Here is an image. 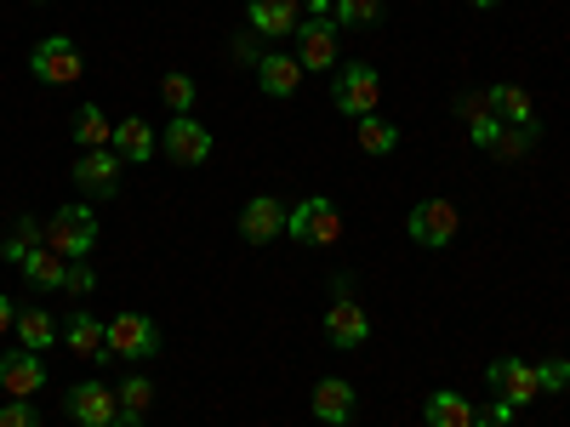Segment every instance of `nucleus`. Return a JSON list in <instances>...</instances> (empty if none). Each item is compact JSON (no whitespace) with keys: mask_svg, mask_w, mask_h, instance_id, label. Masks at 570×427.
I'll return each mask as SVG.
<instances>
[{"mask_svg":"<svg viewBox=\"0 0 570 427\" xmlns=\"http://www.w3.org/2000/svg\"><path fill=\"white\" fill-rule=\"evenodd\" d=\"M160 98L171 103V115H195V80H188L183 69H171V75L160 80Z\"/></svg>","mask_w":570,"mask_h":427,"instance_id":"30","label":"nucleus"},{"mask_svg":"<svg viewBox=\"0 0 570 427\" xmlns=\"http://www.w3.org/2000/svg\"><path fill=\"white\" fill-rule=\"evenodd\" d=\"M473 399H462L456 388H440V394H428L422 399V427H473Z\"/></svg>","mask_w":570,"mask_h":427,"instance_id":"20","label":"nucleus"},{"mask_svg":"<svg viewBox=\"0 0 570 427\" xmlns=\"http://www.w3.org/2000/svg\"><path fill=\"white\" fill-rule=\"evenodd\" d=\"M354 142L365 155H394L400 149V126H389L383 115H365L360 126H354Z\"/></svg>","mask_w":570,"mask_h":427,"instance_id":"26","label":"nucleus"},{"mask_svg":"<svg viewBox=\"0 0 570 427\" xmlns=\"http://www.w3.org/2000/svg\"><path fill=\"white\" fill-rule=\"evenodd\" d=\"M40 246H46V222H40V217H18V222H12V234H7V246H0V257L23 268Z\"/></svg>","mask_w":570,"mask_h":427,"instance_id":"24","label":"nucleus"},{"mask_svg":"<svg viewBox=\"0 0 570 427\" xmlns=\"http://www.w3.org/2000/svg\"><path fill=\"white\" fill-rule=\"evenodd\" d=\"M0 427H40V416H35L29 399H7L0 405Z\"/></svg>","mask_w":570,"mask_h":427,"instance_id":"33","label":"nucleus"},{"mask_svg":"<svg viewBox=\"0 0 570 427\" xmlns=\"http://www.w3.org/2000/svg\"><path fill=\"white\" fill-rule=\"evenodd\" d=\"M468 7H473V12H491V7H502V0H468Z\"/></svg>","mask_w":570,"mask_h":427,"instance_id":"39","label":"nucleus"},{"mask_svg":"<svg viewBox=\"0 0 570 427\" xmlns=\"http://www.w3.org/2000/svg\"><path fill=\"white\" fill-rule=\"evenodd\" d=\"M46 388V359L40 354H0V394L7 399H29Z\"/></svg>","mask_w":570,"mask_h":427,"instance_id":"14","label":"nucleus"},{"mask_svg":"<svg viewBox=\"0 0 570 427\" xmlns=\"http://www.w3.org/2000/svg\"><path fill=\"white\" fill-rule=\"evenodd\" d=\"M285 217H292V211H285L274 195L246 200V206H240V240H246V246H268V240H279V234H285Z\"/></svg>","mask_w":570,"mask_h":427,"instance_id":"12","label":"nucleus"},{"mask_svg":"<svg viewBox=\"0 0 570 427\" xmlns=\"http://www.w3.org/2000/svg\"><path fill=\"white\" fill-rule=\"evenodd\" d=\"M320 325H325V342H331V348H348V354H354V348L371 342V319H365V308H360L354 297H331V308H325Z\"/></svg>","mask_w":570,"mask_h":427,"instance_id":"11","label":"nucleus"},{"mask_svg":"<svg viewBox=\"0 0 570 427\" xmlns=\"http://www.w3.org/2000/svg\"><path fill=\"white\" fill-rule=\"evenodd\" d=\"M63 405H69V416H75L80 427H109V421L120 416V399H115V388H104V383H75Z\"/></svg>","mask_w":570,"mask_h":427,"instance_id":"13","label":"nucleus"},{"mask_svg":"<svg viewBox=\"0 0 570 427\" xmlns=\"http://www.w3.org/2000/svg\"><path fill=\"white\" fill-rule=\"evenodd\" d=\"M354 410H360V394H354V383H343V376H325V383L314 388V416H320V427H348Z\"/></svg>","mask_w":570,"mask_h":427,"instance_id":"16","label":"nucleus"},{"mask_svg":"<svg viewBox=\"0 0 570 427\" xmlns=\"http://www.w3.org/2000/svg\"><path fill=\"white\" fill-rule=\"evenodd\" d=\"M485 115H497V109H491V86H485V91H462V98H456V120H462V126L485 120Z\"/></svg>","mask_w":570,"mask_h":427,"instance_id":"32","label":"nucleus"},{"mask_svg":"<svg viewBox=\"0 0 570 427\" xmlns=\"http://www.w3.org/2000/svg\"><path fill=\"white\" fill-rule=\"evenodd\" d=\"M115 399H120L126 416H149V405H155V383H149V376H126V383L115 388Z\"/></svg>","mask_w":570,"mask_h":427,"instance_id":"29","label":"nucleus"},{"mask_svg":"<svg viewBox=\"0 0 570 427\" xmlns=\"http://www.w3.org/2000/svg\"><path fill=\"white\" fill-rule=\"evenodd\" d=\"M63 342H69L75 359H109V330H104L98 314H86V308H75L63 319Z\"/></svg>","mask_w":570,"mask_h":427,"instance_id":"17","label":"nucleus"},{"mask_svg":"<svg viewBox=\"0 0 570 427\" xmlns=\"http://www.w3.org/2000/svg\"><path fill=\"white\" fill-rule=\"evenodd\" d=\"M29 69H35L40 86H75L86 63H80V46L69 34H46L35 52H29Z\"/></svg>","mask_w":570,"mask_h":427,"instance_id":"7","label":"nucleus"},{"mask_svg":"<svg viewBox=\"0 0 570 427\" xmlns=\"http://www.w3.org/2000/svg\"><path fill=\"white\" fill-rule=\"evenodd\" d=\"M246 23H252V34L285 40V34H297V23H303V0H252Z\"/></svg>","mask_w":570,"mask_h":427,"instance_id":"15","label":"nucleus"},{"mask_svg":"<svg viewBox=\"0 0 570 427\" xmlns=\"http://www.w3.org/2000/svg\"><path fill=\"white\" fill-rule=\"evenodd\" d=\"M297 63H303V75L314 69V75H331L337 69V40H343V29L331 23V18H308V23H297Z\"/></svg>","mask_w":570,"mask_h":427,"instance_id":"9","label":"nucleus"},{"mask_svg":"<svg viewBox=\"0 0 570 427\" xmlns=\"http://www.w3.org/2000/svg\"><path fill=\"white\" fill-rule=\"evenodd\" d=\"M308 7V18H331V7H337V0H303Z\"/></svg>","mask_w":570,"mask_h":427,"instance_id":"37","label":"nucleus"},{"mask_svg":"<svg viewBox=\"0 0 570 427\" xmlns=\"http://www.w3.org/2000/svg\"><path fill=\"white\" fill-rule=\"evenodd\" d=\"M257 86H263V98H297V86H303V63H297V52H263V63H257Z\"/></svg>","mask_w":570,"mask_h":427,"instance_id":"18","label":"nucleus"},{"mask_svg":"<svg viewBox=\"0 0 570 427\" xmlns=\"http://www.w3.org/2000/svg\"><path fill=\"white\" fill-rule=\"evenodd\" d=\"M376 98H383V75H376L371 63H343L337 80H331V103H337V115H348V120L376 115Z\"/></svg>","mask_w":570,"mask_h":427,"instance_id":"3","label":"nucleus"},{"mask_svg":"<svg viewBox=\"0 0 570 427\" xmlns=\"http://www.w3.org/2000/svg\"><path fill=\"white\" fill-rule=\"evenodd\" d=\"M109 149L126 160V166H149L155 155H160V137L149 131V120H115V142H109Z\"/></svg>","mask_w":570,"mask_h":427,"instance_id":"19","label":"nucleus"},{"mask_svg":"<svg viewBox=\"0 0 570 427\" xmlns=\"http://www.w3.org/2000/svg\"><path fill=\"white\" fill-rule=\"evenodd\" d=\"M234 58H240V63H263V46H257V34H234Z\"/></svg>","mask_w":570,"mask_h":427,"instance_id":"35","label":"nucleus"},{"mask_svg":"<svg viewBox=\"0 0 570 427\" xmlns=\"http://www.w3.org/2000/svg\"><path fill=\"white\" fill-rule=\"evenodd\" d=\"M98 234H104V222H98L91 206H63L58 217H46V246H52L63 262H86L91 246H98Z\"/></svg>","mask_w":570,"mask_h":427,"instance_id":"1","label":"nucleus"},{"mask_svg":"<svg viewBox=\"0 0 570 427\" xmlns=\"http://www.w3.org/2000/svg\"><path fill=\"white\" fill-rule=\"evenodd\" d=\"M537 383H542V399L548 394H564L570 388V359H542L537 365Z\"/></svg>","mask_w":570,"mask_h":427,"instance_id":"31","label":"nucleus"},{"mask_svg":"<svg viewBox=\"0 0 570 427\" xmlns=\"http://www.w3.org/2000/svg\"><path fill=\"white\" fill-rule=\"evenodd\" d=\"M485 383H491V394H497L502 405H513V410H525V405L542 399V383H537V365H531V359H497V365L485 370Z\"/></svg>","mask_w":570,"mask_h":427,"instance_id":"8","label":"nucleus"},{"mask_svg":"<svg viewBox=\"0 0 570 427\" xmlns=\"http://www.w3.org/2000/svg\"><path fill=\"white\" fill-rule=\"evenodd\" d=\"M109 427H142V416H126V410H120V416H115Z\"/></svg>","mask_w":570,"mask_h":427,"instance_id":"38","label":"nucleus"},{"mask_svg":"<svg viewBox=\"0 0 570 427\" xmlns=\"http://www.w3.org/2000/svg\"><path fill=\"white\" fill-rule=\"evenodd\" d=\"M18 342L29 354H52L58 348V319L46 308H18Z\"/></svg>","mask_w":570,"mask_h":427,"instance_id":"22","label":"nucleus"},{"mask_svg":"<svg viewBox=\"0 0 570 427\" xmlns=\"http://www.w3.org/2000/svg\"><path fill=\"white\" fill-rule=\"evenodd\" d=\"M7 330H18V308H12V297H0V337Z\"/></svg>","mask_w":570,"mask_h":427,"instance_id":"36","label":"nucleus"},{"mask_svg":"<svg viewBox=\"0 0 570 427\" xmlns=\"http://www.w3.org/2000/svg\"><path fill=\"white\" fill-rule=\"evenodd\" d=\"M405 234H411V246H422V251H445L456 234H462V217H456L451 200L434 195V200H416V206H411Z\"/></svg>","mask_w":570,"mask_h":427,"instance_id":"4","label":"nucleus"},{"mask_svg":"<svg viewBox=\"0 0 570 427\" xmlns=\"http://www.w3.org/2000/svg\"><path fill=\"white\" fill-rule=\"evenodd\" d=\"M104 330H109V359L137 365V359H155L160 354V325L149 314H137V308H120Z\"/></svg>","mask_w":570,"mask_h":427,"instance_id":"2","label":"nucleus"},{"mask_svg":"<svg viewBox=\"0 0 570 427\" xmlns=\"http://www.w3.org/2000/svg\"><path fill=\"white\" fill-rule=\"evenodd\" d=\"M285 234H292L297 246H337L343 240V211L331 206L325 195H314V200H303V206H292V217H285Z\"/></svg>","mask_w":570,"mask_h":427,"instance_id":"5","label":"nucleus"},{"mask_svg":"<svg viewBox=\"0 0 570 427\" xmlns=\"http://www.w3.org/2000/svg\"><path fill=\"white\" fill-rule=\"evenodd\" d=\"M331 23L337 29H371V23H383V0H337Z\"/></svg>","mask_w":570,"mask_h":427,"instance_id":"28","label":"nucleus"},{"mask_svg":"<svg viewBox=\"0 0 570 427\" xmlns=\"http://www.w3.org/2000/svg\"><path fill=\"white\" fill-rule=\"evenodd\" d=\"M91 285H98V274H91L86 262H69V274H63V291H69V297H86Z\"/></svg>","mask_w":570,"mask_h":427,"instance_id":"34","label":"nucleus"},{"mask_svg":"<svg viewBox=\"0 0 570 427\" xmlns=\"http://www.w3.org/2000/svg\"><path fill=\"white\" fill-rule=\"evenodd\" d=\"M120 155L115 149H80V160H75V188H80V195H91V200H109L115 195V188H120Z\"/></svg>","mask_w":570,"mask_h":427,"instance_id":"10","label":"nucleus"},{"mask_svg":"<svg viewBox=\"0 0 570 427\" xmlns=\"http://www.w3.org/2000/svg\"><path fill=\"white\" fill-rule=\"evenodd\" d=\"M212 126H200L195 115H171V126L160 131V155L171 160V166H206L212 160Z\"/></svg>","mask_w":570,"mask_h":427,"instance_id":"6","label":"nucleus"},{"mask_svg":"<svg viewBox=\"0 0 570 427\" xmlns=\"http://www.w3.org/2000/svg\"><path fill=\"white\" fill-rule=\"evenodd\" d=\"M491 109L502 126H537V98L525 86H491Z\"/></svg>","mask_w":570,"mask_h":427,"instance_id":"21","label":"nucleus"},{"mask_svg":"<svg viewBox=\"0 0 570 427\" xmlns=\"http://www.w3.org/2000/svg\"><path fill=\"white\" fill-rule=\"evenodd\" d=\"M537 131H542V126H502L485 155L502 160V166H508V160H525V155H531V142H537Z\"/></svg>","mask_w":570,"mask_h":427,"instance_id":"27","label":"nucleus"},{"mask_svg":"<svg viewBox=\"0 0 570 427\" xmlns=\"http://www.w3.org/2000/svg\"><path fill=\"white\" fill-rule=\"evenodd\" d=\"M63 274H69V262L52 251V246H40L29 262H23V279H29V291H63Z\"/></svg>","mask_w":570,"mask_h":427,"instance_id":"23","label":"nucleus"},{"mask_svg":"<svg viewBox=\"0 0 570 427\" xmlns=\"http://www.w3.org/2000/svg\"><path fill=\"white\" fill-rule=\"evenodd\" d=\"M75 142H80V149H109V142H115V120L98 103H80L75 109Z\"/></svg>","mask_w":570,"mask_h":427,"instance_id":"25","label":"nucleus"}]
</instances>
